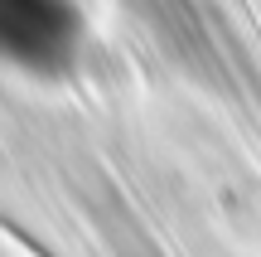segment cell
<instances>
[{
    "label": "cell",
    "instance_id": "obj_1",
    "mask_svg": "<svg viewBox=\"0 0 261 257\" xmlns=\"http://www.w3.org/2000/svg\"><path fill=\"white\" fill-rule=\"evenodd\" d=\"M77 19L68 0H0V54L15 63H63Z\"/></svg>",
    "mask_w": 261,
    "mask_h": 257
}]
</instances>
